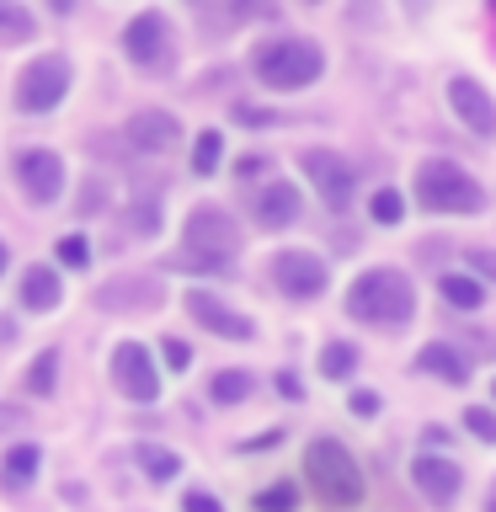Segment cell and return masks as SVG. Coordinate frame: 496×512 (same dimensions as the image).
Instances as JSON below:
<instances>
[{
  "mask_svg": "<svg viewBox=\"0 0 496 512\" xmlns=\"http://www.w3.org/2000/svg\"><path fill=\"white\" fill-rule=\"evenodd\" d=\"M411 310H416L411 278H406V272H395V267H374V272H363V278L347 288V315L352 320L400 326V320H411Z\"/></svg>",
  "mask_w": 496,
  "mask_h": 512,
  "instance_id": "6da1fadb",
  "label": "cell"
},
{
  "mask_svg": "<svg viewBox=\"0 0 496 512\" xmlns=\"http://www.w3.org/2000/svg\"><path fill=\"white\" fill-rule=\"evenodd\" d=\"M304 470H310V486H315V496L326 507L342 512V507L363 502V470L336 438H320V443L304 448Z\"/></svg>",
  "mask_w": 496,
  "mask_h": 512,
  "instance_id": "7a4b0ae2",
  "label": "cell"
},
{
  "mask_svg": "<svg viewBox=\"0 0 496 512\" xmlns=\"http://www.w3.org/2000/svg\"><path fill=\"white\" fill-rule=\"evenodd\" d=\"M240 251V230L224 208H192L187 214V251L176 256V267H198V272H224L230 256Z\"/></svg>",
  "mask_w": 496,
  "mask_h": 512,
  "instance_id": "3957f363",
  "label": "cell"
},
{
  "mask_svg": "<svg viewBox=\"0 0 496 512\" xmlns=\"http://www.w3.org/2000/svg\"><path fill=\"white\" fill-rule=\"evenodd\" d=\"M416 203H422L427 214H480V208H486V192H480V182L464 166H454V160H427V166L416 171Z\"/></svg>",
  "mask_w": 496,
  "mask_h": 512,
  "instance_id": "277c9868",
  "label": "cell"
},
{
  "mask_svg": "<svg viewBox=\"0 0 496 512\" xmlns=\"http://www.w3.org/2000/svg\"><path fill=\"white\" fill-rule=\"evenodd\" d=\"M251 70L262 75L267 86H278V91H299V86H310V80L326 70V59H320V48L304 43V38H272V43H262L251 54Z\"/></svg>",
  "mask_w": 496,
  "mask_h": 512,
  "instance_id": "5b68a950",
  "label": "cell"
},
{
  "mask_svg": "<svg viewBox=\"0 0 496 512\" xmlns=\"http://www.w3.org/2000/svg\"><path fill=\"white\" fill-rule=\"evenodd\" d=\"M64 91H70V64H64L59 54H43L22 70V80H16V107L22 112H48V107L64 102Z\"/></svg>",
  "mask_w": 496,
  "mask_h": 512,
  "instance_id": "8992f818",
  "label": "cell"
},
{
  "mask_svg": "<svg viewBox=\"0 0 496 512\" xmlns=\"http://www.w3.org/2000/svg\"><path fill=\"white\" fill-rule=\"evenodd\" d=\"M112 379H118V390L128 400H139V406H150V400L160 395V374H155L150 352H144L139 342H123L118 352H112Z\"/></svg>",
  "mask_w": 496,
  "mask_h": 512,
  "instance_id": "52a82bcc",
  "label": "cell"
},
{
  "mask_svg": "<svg viewBox=\"0 0 496 512\" xmlns=\"http://www.w3.org/2000/svg\"><path fill=\"white\" fill-rule=\"evenodd\" d=\"M272 278H278V288L288 299H315L320 288H326V267H320V256H310V251H278Z\"/></svg>",
  "mask_w": 496,
  "mask_h": 512,
  "instance_id": "ba28073f",
  "label": "cell"
},
{
  "mask_svg": "<svg viewBox=\"0 0 496 512\" xmlns=\"http://www.w3.org/2000/svg\"><path fill=\"white\" fill-rule=\"evenodd\" d=\"M304 171H310V182L320 187V198H326L331 208H347L358 171H352L342 155H331V150H304Z\"/></svg>",
  "mask_w": 496,
  "mask_h": 512,
  "instance_id": "9c48e42d",
  "label": "cell"
},
{
  "mask_svg": "<svg viewBox=\"0 0 496 512\" xmlns=\"http://www.w3.org/2000/svg\"><path fill=\"white\" fill-rule=\"evenodd\" d=\"M16 182H22L27 203H54L59 187H64V166L54 150H27L22 160H16Z\"/></svg>",
  "mask_w": 496,
  "mask_h": 512,
  "instance_id": "30bf717a",
  "label": "cell"
},
{
  "mask_svg": "<svg viewBox=\"0 0 496 512\" xmlns=\"http://www.w3.org/2000/svg\"><path fill=\"white\" fill-rule=\"evenodd\" d=\"M166 48H171V32H166V16L160 11H139L123 32V54L134 64H166Z\"/></svg>",
  "mask_w": 496,
  "mask_h": 512,
  "instance_id": "8fae6325",
  "label": "cell"
},
{
  "mask_svg": "<svg viewBox=\"0 0 496 512\" xmlns=\"http://www.w3.org/2000/svg\"><path fill=\"white\" fill-rule=\"evenodd\" d=\"M411 480H416V491L427 496L432 507H448L459 496V486H464V475H459V464L454 459H438V454H422L411 464Z\"/></svg>",
  "mask_w": 496,
  "mask_h": 512,
  "instance_id": "7c38bea8",
  "label": "cell"
},
{
  "mask_svg": "<svg viewBox=\"0 0 496 512\" xmlns=\"http://www.w3.org/2000/svg\"><path fill=\"white\" fill-rule=\"evenodd\" d=\"M448 107L464 118V128H470V134H486V139L496 134V107H491V96L480 91L470 75L448 80Z\"/></svg>",
  "mask_w": 496,
  "mask_h": 512,
  "instance_id": "4fadbf2b",
  "label": "cell"
},
{
  "mask_svg": "<svg viewBox=\"0 0 496 512\" xmlns=\"http://www.w3.org/2000/svg\"><path fill=\"white\" fill-rule=\"evenodd\" d=\"M187 310H192V320H198V326L230 336V342H251V320L235 315L230 304H219L214 294H203V288H192V294H187Z\"/></svg>",
  "mask_w": 496,
  "mask_h": 512,
  "instance_id": "5bb4252c",
  "label": "cell"
},
{
  "mask_svg": "<svg viewBox=\"0 0 496 512\" xmlns=\"http://www.w3.org/2000/svg\"><path fill=\"white\" fill-rule=\"evenodd\" d=\"M176 139H182V123H176L171 112H134V118H128V144H134V150L160 155V150H171Z\"/></svg>",
  "mask_w": 496,
  "mask_h": 512,
  "instance_id": "9a60e30c",
  "label": "cell"
},
{
  "mask_svg": "<svg viewBox=\"0 0 496 512\" xmlns=\"http://www.w3.org/2000/svg\"><path fill=\"white\" fill-rule=\"evenodd\" d=\"M96 304H102V310H155L160 288L150 278H112V283L96 288Z\"/></svg>",
  "mask_w": 496,
  "mask_h": 512,
  "instance_id": "2e32d148",
  "label": "cell"
},
{
  "mask_svg": "<svg viewBox=\"0 0 496 512\" xmlns=\"http://www.w3.org/2000/svg\"><path fill=\"white\" fill-rule=\"evenodd\" d=\"M294 219H299V192L288 182L262 187V198H256V224H262V230H288Z\"/></svg>",
  "mask_w": 496,
  "mask_h": 512,
  "instance_id": "e0dca14e",
  "label": "cell"
},
{
  "mask_svg": "<svg viewBox=\"0 0 496 512\" xmlns=\"http://www.w3.org/2000/svg\"><path fill=\"white\" fill-rule=\"evenodd\" d=\"M22 304H27V310H54V304H59V272L54 267H27Z\"/></svg>",
  "mask_w": 496,
  "mask_h": 512,
  "instance_id": "ac0fdd59",
  "label": "cell"
},
{
  "mask_svg": "<svg viewBox=\"0 0 496 512\" xmlns=\"http://www.w3.org/2000/svg\"><path fill=\"white\" fill-rule=\"evenodd\" d=\"M416 363H422L427 374H438L443 384H464V379H470V368H464V358H459L454 347H443V342H427Z\"/></svg>",
  "mask_w": 496,
  "mask_h": 512,
  "instance_id": "d6986e66",
  "label": "cell"
},
{
  "mask_svg": "<svg viewBox=\"0 0 496 512\" xmlns=\"http://www.w3.org/2000/svg\"><path fill=\"white\" fill-rule=\"evenodd\" d=\"M134 464H139L150 480H171L176 470H182V459H176L171 448H160V443H139V448H134Z\"/></svg>",
  "mask_w": 496,
  "mask_h": 512,
  "instance_id": "ffe728a7",
  "label": "cell"
},
{
  "mask_svg": "<svg viewBox=\"0 0 496 512\" xmlns=\"http://www.w3.org/2000/svg\"><path fill=\"white\" fill-rule=\"evenodd\" d=\"M38 464H43V454H38L32 443H22V448H11V454H6L0 475H6V486H27V480L38 475Z\"/></svg>",
  "mask_w": 496,
  "mask_h": 512,
  "instance_id": "44dd1931",
  "label": "cell"
},
{
  "mask_svg": "<svg viewBox=\"0 0 496 512\" xmlns=\"http://www.w3.org/2000/svg\"><path fill=\"white\" fill-rule=\"evenodd\" d=\"M32 38V11L11 6V0H0V48H16Z\"/></svg>",
  "mask_w": 496,
  "mask_h": 512,
  "instance_id": "7402d4cb",
  "label": "cell"
},
{
  "mask_svg": "<svg viewBox=\"0 0 496 512\" xmlns=\"http://www.w3.org/2000/svg\"><path fill=\"white\" fill-rule=\"evenodd\" d=\"M208 395H214L219 406H235V400L251 395V374H240V368H224V374H214V384H208Z\"/></svg>",
  "mask_w": 496,
  "mask_h": 512,
  "instance_id": "603a6c76",
  "label": "cell"
},
{
  "mask_svg": "<svg viewBox=\"0 0 496 512\" xmlns=\"http://www.w3.org/2000/svg\"><path fill=\"white\" fill-rule=\"evenodd\" d=\"M352 363H358V352H352L347 342H331L326 352H320V374H326V379H347Z\"/></svg>",
  "mask_w": 496,
  "mask_h": 512,
  "instance_id": "cb8c5ba5",
  "label": "cell"
},
{
  "mask_svg": "<svg viewBox=\"0 0 496 512\" xmlns=\"http://www.w3.org/2000/svg\"><path fill=\"white\" fill-rule=\"evenodd\" d=\"M219 155H224V139L208 128V134H198V150H192V171H198V176H214Z\"/></svg>",
  "mask_w": 496,
  "mask_h": 512,
  "instance_id": "d4e9b609",
  "label": "cell"
},
{
  "mask_svg": "<svg viewBox=\"0 0 496 512\" xmlns=\"http://www.w3.org/2000/svg\"><path fill=\"white\" fill-rule=\"evenodd\" d=\"M443 299L454 304V310H475V304H480V283L454 272V278H443Z\"/></svg>",
  "mask_w": 496,
  "mask_h": 512,
  "instance_id": "484cf974",
  "label": "cell"
},
{
  "mask_svg": "<svg viewBox=\"0 0 496 512\" xmlns=\"http://www.w3.org/2000/svg\"><path fill=\"white\" fill-rule=\"evenodd\" d=\"M54 374H59V352H43V358L27 368V390L32 395H48V390H54Z\"/></svg>",
  "mask_w": 496,
  "mask_h": 512,
  "instance_id": "4316f807",
  "label": "cell"
},
{
  "mask_svg": "<svg viewBox=\"0 0 496 512\" xmlns=\"http://www.w3.org/2000/svg\"><path fill=\"white\" fill-rule=\"evenodd\" d=\"M368 214H374L379 224H400V214H406V203H400V192H395V187H384V192H374Z\"/></svg>",
  "mask_w": 496,
  "mask_h": 512,
  "instance_id": "83f0119b",
  "label": "cell"
},
{
  "mask_svg": "<svg viewBox=\"0 0 496 512\" xmlns=\"http://www.w3.org/2000/svg\"><path fill=\"white\" fill-rule=\"evenodd\" d=\"M54 256H59L64 267H86L91 262V240L86 235H64L59 246H54Z\"/></svg>",
  "mask_w": 496,
  "mask_h": 512,
  "instance_id": "f1b7e54d",
  "label": "cell"
},
{
  "mask_svg": "<svg viewBox=\"0 0 496 512\" xmlns=\"http://www.w3.org/2000/svg\"><path fill=\"white\" fill-rule=\"evenodd\" d=\"M256 512H294V486H267L256 496Z\"/></svg>",
  "mask_w": 496,
  "mask_h": 512,
  "instance_id": "f546056e",
  "label": "cell"
},
{
  "mask_svg": "<svg viewBox=\"0 0 496 512\" xmlns=\"http://www.w3.org/2000/svg\"><path fill=\"white\" fill-rule=\"evenodd\" d=\"M464 427H470L475 438H486V443H496V416H491L486 406H470V411H464Z\"/></svg>",
  "mask_w": 496,
  "mask_h": 512,
  "instance_id": "4dcf8cb0",
  "label": "cell"
},
{
  "mask_svg": "<svg viewBox=\"0 0 496 512\" xmlns=\"http://www.w3.org/2000/svg\"><path fill=\"white\" fill-rule=\"evenodd\" d=\"M160 358H166V368H187V363H192V352H187V342H176V336H166Z\"/></svg>",
  "mask_w": 496,
  "mask_h": 512,
  "instance_id": "1f68e13d",
  "label": "cell"
},
{
  "mask_svg": "<svg viewBox=\"0 0 496 512\" xmlns=\"http://www.w3.org/2000/svg\"><path fill=\"white\" fill-rule=\"evenodd\" d=\"M182 512H224V507H219V502H214V496H208V491H187Z\"/></svg>",
  "mask_w": 496,
  "mask_h": 512,
  "instance_id": "d6a6232c",
  "label": "cell"
},
{
  "mask_svg": "<svg viewBox=\"0 0 496 512\" xmlns=\"http://www.w3.org/2000/svg\"><path fill=\"white\" fill-rule=\"evenodd\" d=\"M352 411H358V416H374V411H379V400L368 395V390H358V395H352Z\"/></svg>",
  "mask_w": 496,
  "mask_h": 512,
  "instance_id": "836d02e7",
  "label": "cell"
},
{
  "mask_svg": "<svg viewBox=\"0 0 496 512\" xmlns=\"http://www.w3.org/2000/svg\"><path fill=\"white\" fill-rule=\"evenodd\" d=\"M470 267H475V272H486V278H496V256H491V251H475V256H470Z\"/></svg>",
  "mask_w": 496,
  "mask_h": 512,
  "instance_id": "e575fe53",
  "label": "cell"
},
{
  "mask_svg": "<svg viewBox=\"0 0 496 512\" xmlns=\"http://www.w3.org/2000/svg\"><path fill=\"white\" fill-rule=\"evenodd\" d=\"M96 203H102V182L80 187V214H86V208H96Z\"/></svg>",
  "mask_w": 496,
  "mask_h": 512,
  "instance_id": "d590c367",
  "label": "cell"
},
{
  "mask_svg": "<svg viewBox=\"0 0 496 512\" xmlns=\"http://www.w3.org/2000/svg\"><path fill=\"white\" fill-rule=\"evenodd\" d=\"M278 390H283L288 400H299V395H304V390H299V379H294V374H278Z\"/></svg>",
  "mask_w": 496,
  "mask_h": 512,
  "instance_id": "8d00e7d4",
  "label": "cell"
},
{
  "mask_svg": "<svg viewBox=\"0 0 496 512\" xmlns=\"http://www.w3.org/2000/svg\"><path fill=\"white\" fill-rule=\"evenodd\" d=\"M6 262H11V256H6V246H0V272H6Z\"/></svg>",
  "mask_w": 496,
  "mask_h": 512,
  "instance_id": "74e56055",
  "label": "cell"
},
{
  "mask_svg": "<svg viewBox=\"0 0 496 512\" xmlns=\"http://www.w3.org/2000/svg\"><path fill=\"white\" fill-rule=\"evenodd\" d=\"M486 512H496V491H491V502H486Z\"/></svg>",
  "mask_w": 496,
  "mask_h": 512,
  "instance_id": "f35d334b",
  "label": "cell"
}]
</instances>
